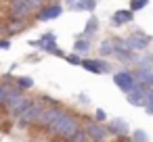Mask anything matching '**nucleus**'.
Instances as JSON below:
<instances>
[{
  "label": "nucleus",
  "mask_w": 153,
  "mask_h": 142,
  "mask_svg": "<svg viewBox=\"0 0 153 142\" xmlns=\"http://www.w3.org/2000/svg\"><path fill=\"white\" fill-rule=\"evenodd\" d=\"M80 129V119L74 115V113H69V111H65L59 119H57V123L48 129L53 136H57V138H63V140H67L69 136H74V132H78Z\"/></svg>",
  "instance_id": "nucleus-1"
},
{
  "label": "nucleus",
  "mask_w": 153,
  "mask_h": 142,
  "mask_svg": "<svg viewBox=\"0 0 153 142\" xmlns=\"http://www.w3.org/2000/svg\"><path fill=\"white\" fill-rule=\"evenodd\" d=\"M111 44H113V54L111 57H115L120 63H124V65H132L134 61H136V57H138V52H134V50H130L126 44H124V38H117V36H111Z\"/></svg>",
  "instance_id": "nucleus-2"
},
{
  "label": "nucleus",
  "mask_w": 153,
  "mask_h": 142,
  "mask_svg": "<svg viewBox=\"0 0 153 142\" xmlns=\"http://www.w3.org/2000/svg\"><path fill=\"white\" fill-rule=\"evenodd\" d=\"M151 42H153V38H151L149 34L140 32V29H136L134 34H130V36L124 40V44H126L130 50H134V52H145V50L151 46Z\"/></svg>",
  "instance_id": "nucleus-3"
},
{
  "label": "nucleus",
  "mask_w": 153,
  "mask_h": 142,
  "mask_svg": "<svg viewBox=\"0 0 153 142\" xmlns=\"http://www.w3.org/2000/svg\"><path fill=\"white\" fill-rule=\"evenodd\" d=\"M42 111H44V107H42L40 102L32 100V104L17 117V125H19V127H27V125H32V123H38L40 117H42Z\"/></svg>",
  "instance_id": "nucleus-4"
},
{
  "label": "nucleus",
  "mask_w": 153,
  "mask_h": 142,
  "mask_svg": "<svg viewBox=\"0 0 153 142\" xmlns=\"http://www.w3.org/2000/svg\"><path fill=\"white\" fill-rule=\"evenodd\" d=\"M63 11L65 9L61 4V0H57V2H46L40 11L34 13V17H36V21H55L63 15Z\"/></svg>",
  "instance_id": "nucleus-5"
},
{
  "label": "nucleus",
  "mask_w": 153,
  "mask_h": 142,
  "mask_svg": "<svg viewBox=\"0 0 153 142\" xmlns=\"http://www.w3.org/2000/svg\"><path fill=\"white\" fill-rule=\"evenodd\" d=\"M113 84H115L124 94L132 92V90L136 88L134 71H130V69H120V71H115V73H113Z\"/></svg>",
  "instance_id": "nucleus-6"
},
{
  "label": "nucleus",
  "mask_w": 153,
  "mask_h": 142,
  "mask_svg": "<svg viewBox=\"0 0 153 142\" xmlns=\"http://www.w3.org/2000/svg\"><path fill=\"white\" fill-rule=\"evenodd\" d=\"M9 17L30 19V17H34V11L27 0H9Z\"/></svg>",
  "instance_id": "nucleus-7"
},
{
  "label": "nucleus",
  "mask_w": 153,
  "mask_h": 142,
  "mask_svg": "<svg viewBox=\"0 0 153 142\" xmlns=\"http://www.w3.org/2000/svg\"><path fill=\"white\" fill-rule=\"evenodd\" d=\"M63 113H65V109H63V107H59V104H48V107L42 111V117H40V121H38V123H40L42 127L51 129Z\"/></svg>",
  "instance_id": "nucleus-8"
},
{
  "label": "nucleus",
  "mask_w": 153,
  "mask_h": 142,
  "mask_svg": "<svg viewBox=\"0 0 153 142\" xmlns=\"http://www.w3.org/2000/svg\"><path fill=\"white\" fill-rule=\"evenodd\" d=\"M84 132H86V136L90 138V140H107L109 138V129H107V125H103V123H99V121H86V125L82 127Z\"/></svg>",
  "instance_id": "nucleus-9"
},
{
  "label": "nucleus",
  "mask_w": 153,
  "mask_h": 142,
  "mask_svg": "<svg viewBox=\"0 0 153 142\" xmlns=\"http://www.w3.org/2000/svg\"><path fill=\"white\" fill-rule=\"evenodd\" d=\"M80 67H84L86 71L97 73V75H101V73H111V65H109L105 59H82Z\"/></svg>",
  "instance_id": "nucleus-10"
},
{
  "label": "nucleus",
  "mask_w": 153,
  "mask_h": 142,
  "mask_svg": "<svg viewBox=\"0 0 153 142\" xmlns=\"http://www.w3.org/2000/svg\"><path fill=\"white\" fill-rule=\"evenodd\" d=\"M107 129H109V136H115V138H122V136H128V132H130V125H128V121L126 119H111L109 123H107Z\"/></svg>",
  "instance_id": "nucleus-11"
},
{
  "label": "nucleus",
  "mask_w": 153,
  "mask_h": 142,
  "mask_svg": "<svg viewBox=\"0 0 153 142\" xmlns=\"http://www.w3.org/2000/svg\"><path fill=\"white\" fill-rule=\"evenodd\" d=\"M99 29H101V21H99V17H97V15H90V19L86 21V25H84L82 34H78L76 38H86V40H92V38L99 34Z\"/></svg>",
  "instance_id": "nucleus-12"
},
{
  "label": "nucleus",
  "mask_w": 153,
  "mask_h": 142,
  "mask_svg": "<svg viewBox=\"0 0 153 142\" xmlns=\"http://www.w3.org/2000/svg\"><path fill=\"white\" fill-rule=\"evenodd\" d=\"M147 90H149V86L136 82V88L126 94V96H128V102L134 104V107H145V92H147Z\"/></svg>",
  "instance_id": "nucleus-13"
},
{
  "label": "nucleus",
  "mask_w": 153,
  "mask_h": 142,
  "mask_svg": "<svg viewBox=\"0 0 153 142\" xmlns=\"http://www.w3.org/2000/svg\"><path fill=\"white\" fill-rule=\"evenodd\" d=\"M130 21H134V13L128 11V9H120V11H115L111 15V25L113 27H122V25H126Z\"/></svg>",
  "instance_id": "nucleus-14"
},
{
  "label": "nucleus",
  "mask_w": 153,
  "mask_h": 142,
  "mask_svg": "<svg viewBox=\"0 0 153 142\" xmlns=\"http://www.w3.org/2000/svg\"><path fill=\"white\" fill-rule=\"evenodd\" d=\"M23 96H25V94H23V90H19V88L13 84V86H11V90H9V96H7V100H4V109H7V111H11V109H13V107L23 98Z\"/></svg>",
  "instance_id": "nucleus-15"
},
{
  "label": "nucleus",
  "mask_w": 153,
  "mask_h": 142,
  "mask_svg": "<svg viewBox=\"0 0 153 142\" xmlns=\"http://www.w3.org/2000/svg\"><path fill=\"white\" fill-rule=\"evenodd\" d=\"M71 11H76V13H94V9H97V0H76V2L69 7Z\"/></svg>",
  "instance_id": "nucleus-16"
},
{
  "label": "nucleus",
  "mask_w": 153,
  "mask_h": 142,
  "mask_svg": "<svg viewBox=\"0 0 153 142\" xmlns=\"http://www.w3.org/2000/svg\"><path fill=\"white\" fill-rule=\"evenodd\" d=\"M27 27V21L25 19H15V17H9L7 19V36H13V34H19Z\"/></svg>",
  "instance_id": "nucleus-17"
},
{
  "label": "nucleus",
  "mask_w": 153,
  "mask_h": 142,
  "mask_svg": "<svg viewBox=\"0 0 153 142\" xmlns=\"http://www.w3.org/2000/svg\"><path fill=\"white\" fill-rule=\"evenodd\" d=\"M44 44H57V34H55V32H46V34H42L38 40H32V42H30V46H36V48H42Z\"/></svg>",
  "instance_id": "nucleus-18"
},
{
  "label": "nucleus",
  "mask_w": 153,
  "mask_h": 142,
  "mask_svg": "<svg viewBox=\"0 0 153 142\" xmlns=\"http://www.w3.org/2000/svg\"><path fill=\"white\" fill-rule=\"evenodd\" d=\"M134 77H136V82H140V84L153 88V69H136Z\"/></svg>",
  "instance_id": "nucleus-19"
},
{
  "label": "nucleus",
  "mask_w": 153,
  "mask_h": 142,
  "mask_svg": "<svg viewBox=\"0 0 153 142\" xmlns=\"http://www.w3.org/2000/svg\"><path fill=\"white\" fill-rule=\"evenodd\" d=\"M90 48H92V44H90V40H86V38H76L74 40V52L76 54H86V52H90Z\"/></svg>",
  "instance_id": "nucleus-20"
},
{
  "label": "nucleus",
  "mask_w": 153,
  "mask_h": 142,
  "mask_svg": "<svg viewBox=\"0 0 153 142\" xmlns=\"http://www.w3.org/2000/svg\"><path fill=\"white\" fill-rule=\"evenodd\" d=\"M30 104H32V98L23 96V98H21V100H19V102H17V104H15V107H13V109L9 111V113H11L13 117H19V115H21V113H23V111H25V109H27Z\"/></svg>",
  "instance_id": "nucleus-21"
},
{
  "label": "nucleus",
  "mask_w": 153,
  "mask_h": 142,
  "mask_svg": "<svg viewBox=\"0 0 153 142\" xmlns=\"http://www.w3.org/2000/svg\"><path fill=\"white\" fill-rule=\"evenodd\" d=\"M99 54H101V59H105V57H111V54H113V44H111V38L101 40V44H99Z\"/></svg>",
  "instance_id": "nucleus-22"
},
{
  "label": "nucleus",
  "mask_w": 153,
  "mask_h": 142,
  "mask_svg": "<svg viewBox=\"0 0 153 142\" xmlns=\"http://www.w3.org/2000/svg\"><path fill=\"white\" fill-rule=\"evenodd\" d=\"M15 86H17L19 90H23V92H25V90H32V88H34V79L27 77V75H21V77L15 79Z\"/></svg>",
  "instance_id": "nucleus-23"
},
{
  "label": "nucleus",
  "mask_w": 153,
  "mask_h": 142,
  "mask_svg": "<svg viewBox=\"0 0 153 142\" xmlns=\"http://www.w3.org/2000/svg\"><path fill=\"white\" fill-rule=\"evenodd\" d=\"M147 4H149V0H130V4H128V11L136 13V11H143Z\"/></svg>",
  "instance_id": "nucleus-24"
},
{
  "label": "nucleus",
  "mask_w": 153,
  "mask_h": 142,
  "mask_svg": "<svg viewBox=\"0 0 153 142\" xmlns=\"http://www.w3.org/2000/svg\"><path fill=\"white\" fill-rule=\"evenodd\" d=\"M67 142H88V136H86V132L80 127L78 132H74V136L67 138Z\"/></svg>",
  "instance_id": "nucleus-25"
},
{
  "label": "nucleus",
  "mask_w": 153,
  "mask_h": 142,
  "mask_svg": "<svg viewBox=\"0 0 153 142\" xmlns=\"http://www.w3.org/2000/svg\"><path fill=\"white\" fill-rule=\"evenodd\" d=\"M11 86L13 84H0V107H4V100H7V96H9V90H11Z\"/></svg>",
  "instance_id": "nucleus-26"
},
{
  "label": "nucleus",
  "mask_w": 153,
  "mask_h": 142,
  "mask_svg": "<svg viewBox=\"0 0 153 142\" xmlns=\"http://www.w3.org/2000/svg\"><path fill=\"white\" fill-rule=\"evenodd\" d=\"M132 140L134 142H149V136H147L145 129H134L132 132Z\"/></svg>",
  "instance_id": "nucleus-27"
},
{
  "label": "nucleus",
  "mask_w": 153,
  "mask_h": 142,
  "mask_svg": "<svg viewBox=\"0 0 153 142\" xmlns=\"http://www.w3.org/2000/svg\"><path fill=\"white\" fill-rule=\"evenodd\" d=\"M94 121H99V123H105L107 121V111L105 109H94V117H92Z\"/></svg>",
  "instance_id": "nucleus-28"
},
{
  "label": "nucleus",
  "mask_w": 153,
  "mask_h": 142,
  "mask_svg": "<svg viewBox=\"0 0 153 142\" xmlns=\"http://www.w3.org/2000/svg\"><path fill=\"white\" fill-rule=\"evenodd\" d=\"M63 59H65L69 65H80V63H82V57H80V54H76V52H71V54H65Z\"/></svg>",
  "instance_id": "nucleus-29"
},
{
  "label": "nucleus",
  "mask_w": 153,
  "mask_h": 142,
  "mask_svg": "<svg viewBox=\"0 0 153 142\" xmlns=\"http://www.w3.org/2000/svg\"><path fill=\"white\" fill-rule=\"evenodd\" d=\"M48 54H53V57H61V59H63V57H65V50H63V48H59V46L55 44V46L51 48V52H48Z\"/></svg>",
  "instance_id": "nucleus-30"
},
{
  "label": "nucleus",
  "mask_w": 153,
  "mask_h": 142,
  "mask_svg": "<svg viewBox=\"0 0 153 142\" xmlns=\"http://www.w3.org/2000/svg\"><path fill=\"white\" fill-rule=\"evenodd\" d=\"M11 48V40L9 38H0V50H9Z\"/></svg>",
  "instance_id": "nucleus-31"
},
{
  "label": "nucleus",
  "mask_w": 153,
  "mask_h": 142,
  "mask_svg": "<svg viewBox=\"0 0 153 142\" xmlns=\"http://www.w3.org/2000/svg\"><path fill=\"white\" fill-rule=\"evenodd\" d=\"M0 38H7V23L0 19Z\"/></svg>",
  "instance_id": "nucleus-32"
},
{
  "label": "nucleus",
  "mask_w": 153,
  "mask_h": 142,
  "mask_svg": "<svg viewBox=\"0 0 153 142\" xmlns=\"http://www.w3.org/2000/svg\"><path fill=\"white\" fill-rule=\"evenodd\" d=\"M65 2H67V4H69V7H71V4H74V2H76V0H65Z\"/></svg>",
  "instance_id": "nucleus-33"
},
{
  "label": "nucleus",
  "mask_w": 153,
  "mask_h": 142,
  "mask_svg": "<svg viewBox=\"0 0 153 142\" xmlns=\"http://www.w3.org/2000/svg\"><path fill=\"white\" fill-rule=\"evenodd\" d=\"M42 2H57V0H42Z\"/></svg>",
  "instance_id": "nucleus-34"
},
{
  "label": "nucleus",
  "mask_w": 153,
  "mask_h": 142,
  "mask_svg": "<svg viewBox=\"0 0 153 142\" xmlns=\"http://www.w3.org/2000/svg\"><path fill=\"white\" fill-rule=\"evenodd\" d=\"M92 142H105V140H92Z\"/></svg>",
  "instance_id": "nucleus-35"
}]
</instances>
